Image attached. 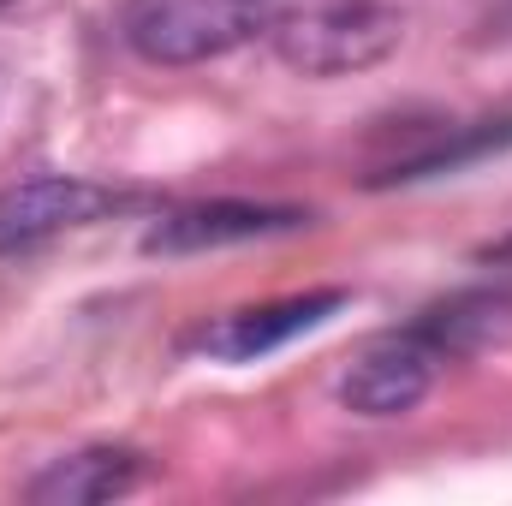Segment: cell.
<instances>
[{
	"label": "cell",
	"mask_w": 512,
	"mask_h": 506,
	"mask_svg": "<svg viewBox=\"0 0 512 506\" xmlns=\"http://www.w3.org/2000/svg\"><path fill=\"white\" fill-rule=\"evenodd\" d=\"M143 483V453L131 447H84L72 459H54L36 483H30V501L42 506H96L131 495Z\"/></svg>",
	"instance_id": "obj_7"
},
{
	"label": "cell",
	"mask_w": 512,
	"mask_h": 506,
	"mask_svg": "<svg viewBox=\"0 0 512 506\" xmlns=\"http://www.w3.org/2000/svg\"><path fill=\"white\" fill-rule=\"evenodd\" d=\"M126 197L114 185L78 179V173H48V179H24L12 191H0V251H36L60 233H78L102 215H114Z\"/></svg>",
	"instance_id": "obj_3"
},
{
	"label": "cell",
	"mask_w": 512,
	"mask_h": 506,
	"mask_svg": "<svg viewBox=\"0 0 512 506\" xmlns=\"http://www.w3.org/2000/svg\"><path fill=\"white\" fill-rule=\"evenodd\" d=\"M447 346L429 334V328H411V334H387L376 340L340 381V399L358 411V417H405L441 370Z\"/></svg>",
	"instance_id": "obj_4"
},
{
	"label": "cell",
	"mask_w": 512,
	"mask_h": 506,
	"mask_svg": "<svg viewBox=\"0 0 512 506\" xmlns=\"http://www.w3.org/2000/svg\"><path fill=\"white\" fill-rule=\"evenodd\" d=\"M0 6H12V0H0Z\"/></svg>",
	"instance_id": "obj_9"
},
{
	"label": "cell",
	"mask_w": 512,
	"mask_h": 506,
	"mask_svg": "<svg viewBox=\"0 0 512 506\" xmlns=\"http://www.w3.org/2000/svg\"><path fill=\"white\" fill-rule=\"evenodd\" d=\"M310 215L298 209H274V203H185L173 215H161L149 227V251H221V245H245V239H262V233H286Z\"/></svg>",
	"instance_id": "obj_6"
},
{
	"label": "cell",
	"mask_w": 512,
	"mask_h": 506,
	"mask_svg": "<svg viewBox=\"0 0 512 506\" xmlns=\"http://www.w3.org/2000/svg\"><path fill=\"white\" fill-rule=\"evenodd\" d=\"M274 54L304 78H346L382 66L405 36V12L387 0H328L292 18H274Z\"/></svg>",
	"instance_id": "obj_1"
},
{
	"label": "cell",
	"mask_w": 512,
	"mask_h": 506,
	"mask_svg": "<svg viewBox=\"0 0 512 506\" xmlns=\"http://www.w3.org/2000/svg\"><path fill=\"white\" fill-rule=\"evenodd\" d=\"M489 256H501V262H507V256H512V239H507V245H489Z\"/></svg>",
	"instance_id": "obj_8"
},
{
	"label": "cell",
	"mask_w": 512,
	"mask_h": 506,
	"mask_svg": "<svg viewBox=\"0 0 512 506\" xmlns=\"http://www.w3.org/2000/svg\"><path fill=\"white\" fill-rule=\"evenodd\" d=\"M340 304H346V292H298V298L251 304V310H233V316H221L215 328H203L197 346H203L209 358H221V364H251V358L280 352L286 340L322 328Z\"/></svg>",
	"instance_id": "obj_5"
},
{
	"label": "cell",
	"mask_w": 512,
	"mask_h": 506,
	"mask_svg": "<svg viewBox=\"0 0 512 506\" xmlns=\"http://www.w3.org/2000/svg\"><path fill=\"white\" fill-rule=\"evenodd\" d=\"M274 30L262 0H131L126 42L155 66H203Z\"/></svg>",
	"instance_id": "obj_2"
}]
</instances>
